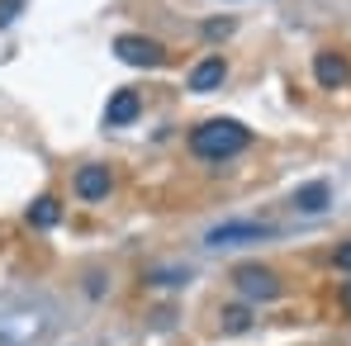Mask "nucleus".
<instances>
[{
  "mask_svg": "<svg viewBox=\"0 0 351 346\" xmlns=\"http://www.w3.org/2000/svg\"><path fill=\"white\" fill-rule=\"evenodd\" d=\"M114 53H119V62L143 66V71H152V66H162V62H167V48H162L157 38H143V34H119V38H114Z\"/></svg>",
  "mask_w": 351,
  "mask_h": 346,
  "instance_id": "obj_3",
  "label": "nucleus"
},
{
  "mask_svg": "<svg viewBox=\"0 0 351 346\" xmlns=\"http://www.w3.org/2000/svg\"><path fill=\"white\" fill-rule=\"evenodd\" d=\"M342 308H347V313H351V280H347V285H342Z\"/></svg>",
  "mask_w": 351,
  "mask_h": 346,
  "instance_id": "obj_15",
  "label": "nucleus"
},
{
  "mask_svg": "<svg viewBox=\"0 0 351 346\" xmlns=\"http://www.w3.org/2000/svg\"><path fill=\"white\" fill-rule=\"evenodd\" d=\"M313 81L323 86V90H342L351 81V62L342 53H318L313 58Z\"/></svg>",
  "mask_w": 351,
  "mask_h": 346,
  "instance_id": "obj_5",
  "label": "nucleus"
},
{
  "mask_svg": "<svg viewBox=\"0 0 351 346\" xmlns=\"http://www.w3.org/2000/svg\"><path fill=\"white\" fill-rule=\"evenodd\" d=\"M223 76H228V62H223V58H204L195 71H190V90L209 95V90H219V86H223Z\"/></svg>",
  "mask_w": 351,
  "mask_h": 346,
  "instance_id": "obj_9",
  "label": "nucleus"
},
{
  "mask_svg": "<svg viewBox=\"0 0 351 346\" xmlns=\"http://www.w3.org/2000/svg\"><path fill=\"white\" fill-rule=\"evenodd\" d=\"M328 204H332V185L328 180H308V185L294 190V209L299 214H323Z\"/></svg>",
  "mask_w": 351,
  "mask_h": 346,
  "instance_id": "obj_8",
  "label": "nucleus"
},
{
  "mask_svg": "<svg viewBox=\"0 0 351 346\" xmlns=\"http://www.w3.org/2000/svg\"><path fill=\"white\" fill-rule=\"evenodd\" d=\"M58 219H62V204L53 199V195H43V199L29 209V223H34V228H53Z\"/></svg>",
  "mask_w": 351,
  "mask_h": 346,
  "instance_id": "obj_11",
  "label": "nucleus"
},
{
  "mask_svg": "<svg viewBox=\"0 0 351 346\" xmlns=\"http://www.w3.org/2000/svg\"><path fill=\"white\" fill-rule=\"evenodd\" d=\"M247 143H252V133H247L237 119H209V123H199V128L190 133V152L204 157V162H228Z\"/></svg>",
  "mask_w": 351,
  "mask_h": 346,
  "instance_id": "obj_1",
  "label": "nucleus"
},
{
  "mask_svg": "<svg viewBox=\"0 0 351 346\" xmlns=\"http://www.w3.org/2000/svg\"><path fill=\"white\" fill-rule=\"evenodd\" d=\"M204 34H209V38H228V34H233V19H209Z\"/></svg>",
  "mask_w": 351,
  "mask_h": 346,
  "instance_id": "obj_12",
  "label": "nucleus"
},
{
  "mask_svg": "<svg viewBox=\"0 0 351 346\" xmlns=\"http://www.w3.org/2000/svg\"><path fill=\"white\" fill-rule=\"evenodd\" d=\"M261 237H271V223H219V228H209V247H233V242H261Z\"/></svg>",
  "mask_w": 351,
  "mask_h": 346,
  "instance_id": "obj_6",
  "label": "nucleus"
},
{
  "mask_svg": "<svg viewBox=\"0 0 351 346\" xmlns=\"http://www.w3.org/2000/svg\"><path fill=\"white\" fill-rule=\"evenodd\" d=\"M138 114H143L138 90H114V95H110V105H105V123H110V128H123V123H133Z\"/></svg>",
  "mask_w": 351,
  "mask_h": 346,
  "instance_id": "obj_7",
  "label": "nucleus"
},
{
  "mask_svg": "<svg viewBox=\"0 0 351 346\" xmlns=\"http://www.w3.org/2000/svg\"><path fill=\"white\" fill-rule=\"evenodd\" d=\"M19 5H24V0H0V29H5V24L19 14Z\"/></svg>",
  "mask_w": 351,
  "mask_h": 346,
  "instance_id": "obj_13",
  "label": "nucleus"
},
{
  "mask_svg": "<svg viewBox=\"0 0 351 346\" xmlns=\"http://www.w3.org/2000/svg\"><path fill=\"white\" fill-rule=\"evenodd\" d=\"M233 285H237V294H242L247 304H271V299H280V280H276V271H271V266H256V261L237 266Z\"/></svg>",
  "mask_w": 351,
  "mask_h": 346,
  "instance_id": "obj_2",
  "label": "nucleus"
},
{
  "mask_svg": "<svg viewBox=\"0 0 351 346\" xmlns=\"http://www.w3.org/2000/svg\"><path fill=\"white\" fill-rule=\"evenodd\" d=\"M110 190H114V175H110V166L90 162V166H81V171H76V195H81L86 204H95V199H110Z\"/></svg>",
  "mask_w": 351,
  "mask_h": 346,
  "instance_id": "obj_4",
  "label": "nucleus"
},
{
  "mask_svg": "<svg viewBox=\"0 0 351 346\" xmlns=\"http://www.w3.org/2000/svg\"><path fill=\"white\" fill-rule=\"evenodd\" d=\"M332 261H337L342 271H351V242H342V247H337V256H332Z\"/></svg>",
  "mask_w": 351,
  "mask_h": 346,
  "instance_id": "obj_14",
  "label": "nucleus"
},
{
  "mask_svg": "<svg viewBox=\"0 0 351 346\" xmlns=\"http://www.w3.org/2000/svg\"><path fill=\"white\" fill-rule=\"evenodd\" d=\"M219 328H223L228 337H242V332L252 328V308H247V304H228V308L219 313Z\"/></svg>",
  "mask_w": 351,
  "mask_h": 346,
  "instance_id": "obj_10",
  "label": "nucleus"
}]
</instances>
